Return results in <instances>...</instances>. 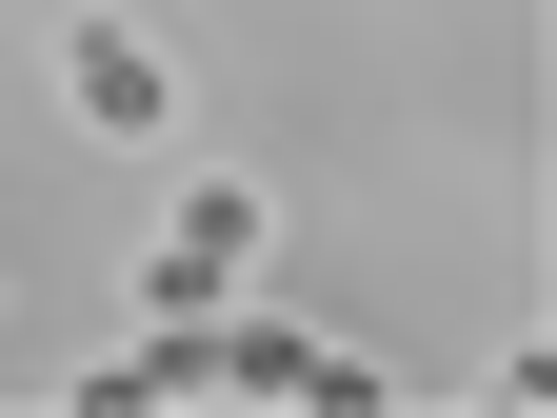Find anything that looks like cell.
I'll list each match as a JSON object with an SVG mask.
<instances>
[{
    "instance_id": "obj_1",
    "label": "cell",
    "mask_w": 557,
    "mask_h": 418,
    "mask_svg": "<svg viewBox=\"0 0 557 418\" xmlns=\"http://www.w3.org/2000/svg\"><path fill=\"white\" fill-rule=\"evenodd\" d=\"M259 259H278V199H259V180H180V199H160V259H139V279H160L180 319H220Z\"/></svg>"
},
{
    "instance_id": "obj_2",
    "label": "cell",
    "mask_w": 557,
    "mask_h": 418,
    "mask_svg": "<svg viewBox=\"0 0 557 418\" xmlns=\"http://www.w3.org/2000/svg\"><path fill=\"white\" fill-rule=\"evenodd\" d=\"M60 100H81L100 139H160V120H180V60H160V21H100V0H81V21H60Z\"/></svg>"
}]
</instances>
